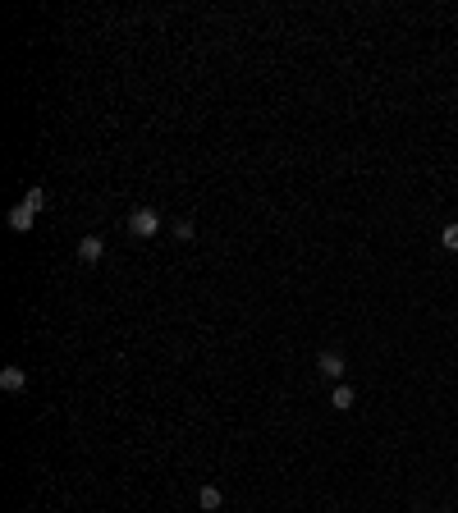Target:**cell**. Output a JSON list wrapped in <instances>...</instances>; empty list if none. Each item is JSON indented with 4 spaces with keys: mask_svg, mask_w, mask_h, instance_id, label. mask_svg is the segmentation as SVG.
Listing matches in <instances>:
<instances>
[{
    "mask_svg": "<svg viewBox=\"0 0 458 513\" xmlns=\"http://www.w3.org/2000/svg\"><path fill=\"white\" fill-rule=\"evenodd\" d=\"M156 229H161V216H156L151 207H138V211L129 216V234H133V238H151Z\"/></svg>",
    "mask_w": 458,
    "mask_h": 513,
    "instance_id": "obj_1",
    "label": "cell"
},
{
    "mask_svg": "<svg viewBox=\"0 0 458 513\" xmlns=\"http://www.w3.org/2000/svg\"><path fill=\"white\" fill-rule=\"evenodd\" d=\"M316 367H321V376H330V381H344V371H348V362H344L339 348H326V353L316 357Z\"/></svg>",
    "mask_w": 458,
    "mask_h": 513,
    "instance_id": "obj_2",
    "label": "cell"
},
{
    "mask_svg": "<svg viewBox=\"0 0 458 513\" xmlns=\"http://www.w3.org/2000/svg\"><path fill=\"white\" fill-rule=\"evenodd\" d=\"M0 390L5 394H23L28 390V371L23 367H5V371H0Z\"/></svg>",
    "mask_w": 458,
    "mask_h": 513,
    "instance_id": "obj_3",
    "label": "cell"
},
{
    "mask_svg": "<svg viewBox=\"0 0 458 513\" xmlns=\"http://www.w3.org/2000/svg\"><path fill=\"white\" fill-rule=\"evenodd\" d=\"M23 207L42 211V207H46V188H37V183H33V188H28V197H23Z\"/></svg>",
    "mask_w": 458,
    "mask_h": 513,
    "instance_id": "obj_8",
    "label": "cell"
},
{
    "mask_svg": "<svg viewBox=\"0 0 458 513\" xmlns=\"http://www.w3.org/2000/svg\"><path fill=\"white\" fill-rule=\"evenodd\" d=\"M197 505L207 509V513H216L220 505H225V495H220V486H202V490H197Z\"/></svg>",
    "mask_w": 458,
    "mask_h": 513,
    "instance_id": "obj_7",
    "label": "cell"
},
{
    "mask_svg": "<svg viewBox=\"0 0 458 513\" xmlns=\"http://www.w3.org/2000/svg\"><path fill=\"white\" fill-rule=\"evenodd\" d=\"M174 238H193V220H174Z\"/></svg>",
    "mask_w": 458,
    "mask_h": 513,
    "instance_id": "obj_10",
    "label": "cell"
},
{
    "mask_svg": "<svg viewBox=\"0 0 458 513\" xmlns=\"http://www.w3.org/2000/svg\"><path fill=\"white\" fill-rule=\"evenodd\" d=\"M353 399H357V394H353V385H344V381H339V385H335V394H330V408L348 413V408H353Z\"/></svg>",
    "mask_w": 458,
    "mask_h": 513,
    "instance_id": "obj_6",
    "label": "cell"
},
{
    "mask_svg": "<svg viewBox=\"0 0 458 513\" xmlns=\"http://www.w3.org/2000/svg\"><path fill=\"white\" fill-rule=\"evenodd\" d=\"M440 243L450 248V253H458V225H445V234H440Z\"/></svg>",
    "mask_w": 458,
    "mask_h": 513,
    "instance_id": "obj_9",
    "label": "cell"
},
{
    "mask_svg": "<svg viewBox=\"0 0 458 513\" xmlns=\"http://www.w3.org/2000/svg\"><path fill=\"white\" fill-rule=\"evenodd\" d=\"M9 229H14V234H28V229H33V220H37V211L33 207H23V202H18V207L14 211H9Z\"/></svg>",
    "mask_w": 458,
    "mask_h": 513,
    "instance_id": "obj_4",
    "label": "cell"
},
{
    "mask_svg": "<svg viewBox=\"0 0 458 513\" xmlns=\"http://www.w3.org/2000/svg\"><path fill=\"white\" fill-rule=\"evenodd\" d=\"M101 234H87L83 243H78V261H87V266H96V261H101Z\"/></svg>",
    "mask_w": 458,
    "mask_h": 513,
    "instance_id": "obj_5",
    "label": "cell"
}]
</instances>
